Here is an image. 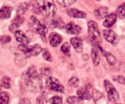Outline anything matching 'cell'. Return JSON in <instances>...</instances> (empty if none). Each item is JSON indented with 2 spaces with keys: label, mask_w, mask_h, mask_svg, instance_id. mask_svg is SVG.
I'll use <instances>...</instances> for the list:
<instances>
[{
  "label": "cell",
  "mask_w": 125,
  "mask_h": 104,
  "mask_svg": "<svg viewBox=\"0 0 125 104\" xmlns=\"http://www.w3.org/2000/svg\"><path fill=\"white\" fill-rule=\"evenodd\" d=\"M11 41V38L7 35H3V36L0 37V43L2 44L7 43Z\"/></svg>",
  "instance_id": "cell-34"
},
{
  "label": "cell",
  "mask_w": 125,
  "mask_h": 104,
  "mask_svg": "<svg viewBox=\"0 0 125 104\" xmlns=\"http://www.w3.org/2000/svg\"><path fill=\"white\" fill-rule=\"evenodd\" d=\"M18 49L24 54L26 57L31 56H37L42 52V47L39 45L34 46H27L24 45H20L18 46Z\"/></svg>",
  "instance_id": "cell-5"
},
{
  "label": "cell",
  "mask_w": 125,
  "mask_h": 104,
  "mask_svg": "<svg viewBox=\"0 0 125 104\" xmlns=\"http://www.w3.org/2000/svg\"><path fill=\"white\" fill-rule=\"evenodd\" d=\"M117 15L114 13H112L106 17V19L103 22L104 26L106 28H111L117 20Z\"/></svg>",
  "instance_id": "cell-16"
},
{
  "label": "cell",
  "mask_w": 125,
  "mask_h": 104,
  "mask_svg": "<svg viewBox=\"0 0 125 104\" xmlns=\"http://www.w3.org/2000/svg\"><path fill=\"white\" fill-rule=\"evenodd\" d=\"M90 88L86 86L84 88H81L77 92L78 97L81 100H90L92 98V95L90 93Z\"/></svg>",
  "instance_id": "cell-12"
},
{
  "label": "cell",
  "mask_w": 125,
  "mask_h": 104,
  "mask_svg": "<svg viewBox=\"0 0 125 104\" xmlns=\"http://www.w3.org/2000/svg\"><path fill=\"white\" fill-rule=\"evenodd\" d=\"M71 43L76 51L79 53L83 52V40L79 37H73L70 40Z\"/></svg>",
  "instance_id": "cell-15"
},
{
  "label": "cell",
  "mask_w": 125,
  "mask_h": 104,
  "mask_svg": "<svg viewBox=\"0 0 125 104\" xmlns=\"http://www.w3.org/2000/svg\"><path fill=\"white\" fill-rule=\"evenodd\" d=\"M29 26L33 31L39 34L44 41H46V35L48 32V29L43 24H41L40 22L35 17H30L28 21Z\"/></svg>",
  "instance_id": "cell-3"
},
{
  "label": "cell",
  "mask_w": 125,
  "mask_h": 104,
  "mask_svg": "<svg viewBox=\"0 0 125 104\" xmlns=\"http://www.w3.org/2000/svg\"><path fill=\"white\" fill-rule=\"evenodd\" d=\"M50 102L51 104H62V99L59 96H54L50 99Z\"/></svg>",
  "instance_id": "cell-29"
},
{
  "label": "cell",
  "mask_w": 125,
  "mask_h": 104,
  "mask_svg": "<svg viewBox=\"0 0 125 104\" xmlns=\"http://www.w3.org/2000/svg\"><path fill=\"white\" fill-rule=\"evenodd\" d=\"M24 18L23 17L22 15L18 14L17 17L13 19L12 22V24L9 27V30L12 33H15L17 31V28H19L23 23L24 22Z\"/></svg>",
  "instance_id": "cell-9"
},
{
  "label": "cell",
  "mask_w": 125,
  "mask_h": 104,
  "mask_svg": "<svg viewBox=\"0 0 125 104\" xmlns=\"http://www.w3.org/2000/svg\"><path fill=\"white\" fill-rule=\"evenodd\" d=\"M79 80L77 77H72L68 81V85L70 86L77 88L79 86Z\"/></svg>",
  "instance_id": "cell-25"
},
{
  "label": "cell",
  "mask_w": 125,
  "mask_h": 104,
  "mask_svg": "<svg viewBox=\"0 0 125 104\" xmlns=\"http://www.w3.org/2000/svg\"><path fill=\"white\" fill-rule=\"evenodd\" d=\"M15 38L17 40V41L20 43H21L22 45H27L30 42V40H29V38L21 30H17L15 33Z\"/></svg>",
  "instance_id": "cell-13"
},
{
  "label": "cell",
  "mask_w": 125,
  "mask_h": 104,
  "mask_svg": "<svg viewBox=\"0 0 125 104\" xmlns=\"http://www.w3.org/2000/svg\"><path fill=\"white\" fill-rule=\"evenodd\" d=\"M103 54L104 56L106 57V60H107L108 63H109L111 65H114L115 64L116 58L113 55L109 53V52H105V51H103Z\"/></svg>",
  "instance_id": "cell-21"
},
{
  "label": "cell",
  "mask_w": 125,
  "mask_h": 104,
  "mask_svg": "<svg viewBox=\"0 0 125 104\" xmlns=\"http://www.w3.org/2000/svg\"><path fill=\"white\" fill-rule=\"evenodd\" d=\"M117 80L121 84H125V78L122 76H119L117 78Z\"/></svg>",
  "instance_id": "cell-37"
},
{
  "label": "cell",
  "mask_w": 125,
  "mask_h": 104,
  "mask_svg": "<svg viewBox=\"0 0 125 104\" xmlns=\"http://www.w3.org/2000/svg\"><path fill=\"white\" fill-rule=\"evenodd\" d=\"M104 86L109 101L113 102L118 101L119 99V95L114 86L109 80H106L104 81Z\"/></svg>",
  "instance_id": "cell-7"
},
{
  "label": "cell",
  "mask_w": 125,
  "mask_h": 104,
  "mask_svg": "<svg viewBox=\"0 0 125 104\" xmlns=\"http://www.w3.org/2000/svg\"><path fill=\"white\" fill-rule=\"evenodd\" d=\"M49 26L51 28L62 29L65 27V23L63 19L59 17H57L51 19L49 23Z\"/></svg>",
  "instance_id": "cell-14"
},
{
  "label": "cell",
  "mask_w": 125,
  "mask_h": 104,
  "mask_svg": "<svg viewBox=\"0 0 125 104\" xmlns=\"http://www.w3.org/2000/svg\"><path fill=\"white\" fill-rule=\"evenodd\" d=\"M18 104H31V103L30 100L28 99H23L21 100Z\"/></svg>",
  "instance_id": "cell-38"
},
{
  "label": "cell",
  "mask_w": 125,
  "mask_h": 104,
  "mask_svg": "<svg viewBox=\"0 0 125 104\" xmlns=\"http://www.w3.org/2000/svg\"><path fill=\"white\" fill-rule=\"evenodd\" d=\"M0 90H1V86H0Z\"/></svg>",
  "instance_id": "cell-40"
},
{
  "label": "cell",
  "mask_w": 125,
  "mask_h": 104,
  "mask_svg": "<svg viewBox=\"0 0 125 104\" xmlns=\"http://www.w3.org/2000/svg\"><path fill=\"white\" fill-rule=\"evenodd\" d=\"M9 97L6 92L0 93V104H8Z\"/></svg>",
  "instance_id": "cell-23"
},
{
  "label": "cell",
  "mask_w": 125,
  "mask_h": 104,
  "mask_svg": "<svg viewBox=\"0 0 125 104\" xmlns=\"http://www.w3.org/2000/svg\"><path fill=\"white\" fill-rule=\"evenodd\" d=\"M18 57V58L17 57H16L17 58H19L18 59V62H17V64L19 65H20V64L21 63L22 65H25V63H26V60L24 59V58L23 57V56H21V55H18L17 56Z\"/></svg>",
  "instance_id": "cell-35"
},
{
  "label": "cell",
  "mask_w": 125,
  "mask_h": 104,
  "mask_svg": "<svg viewBox=\"0 0 125 104\" xmlns=\"http://www.w3.org/2000/svg\"><path fill=\"white\" fill-rule=\"evenodd\" d=\"M92 58L93 62L95 65H98L100 62V57L99 56L98 52L95 48H93L92 49Z\"/></svg>",
  "instance_id": "cell-20"
},
{
  "label": "cell",
  "mask_w": 125,
  "mask_h": 104,
  "mask_svg": "<svg viewBox=\"0 0 125 104\" xmlns=\"http://www.w3.org/2000/svg\"><path fill=\"white\" fill-rule=\"evenodd\" d=\"M46 92H43L42 94L40 95L37 99V104H43L44 102H46Z\"/></svg>",
  "instance_id": "cell-26"
},
{
  "label": "cell",
  "mask_w": 125,
  "mask_h": 104,
  "mask_svg": "<svg viewBox=\"0 0 125 104\" xmlns=\"http://www.w3.org/2000/svg\"><path fill=\"white\" fill-rule=\"evenodd\" d=\"M76 2V1H72V0H62V1H57V3L59 4L62 7H68V6H70L72 5H73V4H74Z\"/></svg>",
  "instance_id": "cell-24"
},
{
  "label": "cell",
  "mask_w": 125,
  "mask_h": 104,
  "mask_svg": "<svg viewBox=\"0 0 125 104\" xmlns=\"http://www.w3.org/2000/svg\"><path fill=\"white\" fill-rule=\"evenodd\" d=\"M43 57L46 61H48V62H51L52 61L51 54H50V52L47 49H44L43 51Z\"/></svg>",
  "instance_id": "cell-33"
},
{
  "label": "cell",
  "mask_w": 125,
  "mask_h": 104,
  "mask_svg": "<svg viewBox=\"0 0 125 104\" xmlns=\"http://www.w3.org/2000/svg\"><path fill=\"white\" fill-rule=\"evenodd\" d=\"M67 12L68 15L74 18H83L86 17V13L85 12L78 10L76 9H69L67 10Z\"/></svg>",
  "instance_id": "cell-17"
},
{
  "label": "cell",
  "mask_w": 125,
  "mask_h": 104,
  "mask_svg": "<svg viewBox=\"0 0 125 104\" xmlns=\"http://www.w3.org/2000/svg\"><path fill=\"white\" fill-rule=\"evenodd\" d=\"M39 10L42 14L45 17H53L56 12V7L52 1H37Z\"/></svg>",
  "instance_id": "cell-2"
},
{
  "label": "cell",
  "mask_w": 125,
  "mask_h": 104,
  "mask_svg": "<svg viewBox=\"0 0 125 104\" xmlns=\"http://www.w3.org/2000/svg\"><path fill=\"white\" fill-rule=\"evenodd\" d=\"M28 7V4H26V3L21 4L19 6V7H18V14L23 15V13H24V12L26 10Z\"/></svg>",
  "instance_id": "cell-30"
},
{
  "label": "cell",
  "mask_w": 125,
  "mask_h": 104,
  "mask_svg": "<svg viewBox=\"0 0 125 104\" xmlns=\"http://www.w3.org/2000/svg\"><path fill=\"white\" fill-rule=\"evenodd\" d=\"M108 12L109 9L107 7H105V6H101V7H99L97 10H96L95 14L98 19H101L104 17H107Z\"/></svg>",
  "instance_id": "cell-18"
},
{
  "label": "cell",
  "mask_w": 125,
  "mask_h": 104,
  "mask_svg": "<svg viewBox=\"0 0 125 104\" xmlns=\"http://www.w3.org/2000/svg\"><path fill=\"white\" fill-rule=\"evenodd\" d=\"M23 79L28 90L31 92L37 93L42 89V81L34 66H31L23 73Z\"/></svg>",
  "instance_id": "cell-1"
},
{
  "label": "cell",
  "mask_w": 125,
  "mask_h": 104,
  "mask_svg": "<svg viewBox=\"0 0 125 104\" xmlns=\"http://www.w3.org/2000/svg\"><path fill=\"white\" fill-rule=\"evenodd\" d=\"M65 29L67 33L72 35H78L81 32V27L75 24L73 22L67 24L65 26Z\"/></svg>",
  "instance_id": "cell-10"
},
{
  "label": "cell",
  "mask_w": 125,
  "mask_h": 104,
  "mask_svg": "<svg viewBox=\"0 0 125 104\" xmlns=\"http://www.w3.org/2000/svg\"><path fill=\"white\" fill-rule=\"evenodd\" d=\"M103 36L104 38L111 43V44L114 45V46H116L117 45L118 43V38L117 37V34L111 30H103Z\"/></svg>",
  "instance_id": "cell-8"
},
{
  "label": "cell",
  "mask_w": 125,
  "mask_h": 104,
  "mask_svg": "<svg viewBox=\"0 0 125 104\" xmlns=\"http://www.w3.org/2000/svg\"><path fill=\"white\" fill-rule=\"evenodd\" d=\"M40 73L42 75L50 77L52 74V70L50 68H43L40 69Z\"/></svg>",
  "instance_id": "cell-27"
},
{
  "label": "cell",
  "mask_w": 125,
  "mask_h": 104,
  "mask_svg": "<svg viewBox=\"0 0 125 104\" xmlns=\"http://www.w3.org/2000/svg\"><path fill=\"white\" fill-rule=\"evenodd\" d=\"M12 11V7L8 6H4L0 9V18L1 19H6L10 18L11 12Z\"/></svg>",
  "instance_id": "cell-19"
},
{
  "label": "cell",
  "mask_w": 125,
  "mask_h": 104,
  "mask_svg": "<svg viewBox=\"0 0 125 104\" xmlns=\"http://www.w3.org/2000/svg\"><path fill=\"white\" fill-rule=\"evenodd\" d=\"M70 45L68 43L65 42L62 45V46H61V51H62L63 53L64 54H67L70 50Z\"/></svg>",
  "instance_id": "cell-32"
},
{
  "label": "cell",
  "mask_w": 125,
  "mask_h": 104,
  "mask_svg": "<svg viewBox=\"0 0 125 104\" xmlns=\"http://www.w3.org/2000/svg\"><path fill=\"white\" fill-rule=\"evenodd\" d=\"M88 33L90 40L100 47V45L102 43V38L97 24L94 21H90L88 23Z\"/></svg>",
  "instance_id": "cell-4"
},
{
  "label": "cell",
  "mask_w": 125,
  "mask_h": 104,
  "mask_svg": "<svg viewBox=\"0 0 125 104\" xmlns=\"http://www.w3.org/2000/svg\"><path fill=\"white\" fill-rule=\"evenodd\" d=\"M49 41L51 46L56 47L58 46L62 41V37L56 32H52L49 35Z\"/></svg>",
  "instance_id": "cell-11"
},
{
  "label": "cell",
  "mask_w": 125,
  "mask_h": 104,
  "mask_svg": "<svg viewBox=\"0 0 125 104\" xmlns=\"http://www.w3.org/2000/svg\"><path fill=\"white\" fill-rule=\"evenodd\" d=\"M46 84L47 87L52 91L61 93H64V87L56 78L53 77H50L46 80Z\"/></svg>",
  "instance_id": "cell-6"
},
{
  "label": "cell",
  "mask_w": 125,
  "mask_h": 104,
  "mask_svg": "<svg viewBox=\"0 0 125 104\" xmlns=\"http://www.w3.org/2000/svg\"><path fill=\"white\" fill-rule=\"evenodd\" d=\"M67 101L69 104H78L80 101V99L76 96H70L68 97Z\"/></svg>",
  "instance_id": "cell-28"
},
{
  "label": "cell",
  "mask_w": 125,
  "mask_h": 104,
  "mask_svg": "<svg viewBox=\"0 0 125 104\" xmlns=\"http://www.w3.org/2000/svg\"><path fill=\"white\" fill-rule=\"evenodd\" d=\"M120 104V103H117V104Z\"/></svg>",
  "instance_id": "cell-39"
},
{
  "label": "cell",
  "mask_w": 125,
  "mask_h": 104,
  "mask_svg": "<svg viewBox=\"0 0 125 104\" xmlns=\"http://www.w3.org/2000/svg\"><path fill=\"white\" fill-rule=\"evenodd\" d=\"M2 86H3L5 88H9L10 87V78L7 76L4 77L3 79H2Z\"/></svg>",
  "instance_id": "cell-31"
},
{
  "label": "cell",
  "mask_w": 125,
  "mask_h": 104,
  "mask_svg": "<svg viewBox=\"0 0 125 104\" xmlns=\"http://www.w3.org/2000/svg\"><path fill=\"white\" fill-rule=\"evenodd\" d=\"M93 96H94V99L96 101V100H98L99 98H100L102 96V95L100 93V92L96 91V90H95L94 92L93 93Z\"/></svg>",
  "instance_id": "cell-36"
},
{
  "label": "cell",
  "mask_w": 125,
  "mask_h": 104,
  "mask_svg": "<svg viewBox=\"0 0 125 104\" xmlns=\"http://www.w3.org/2000/svg\"><path fill=\"white\" fill-rule=\"evenodd\" d=\"M117 14L120 19H123L125 18V2L122 4L117 10Z\"/></svg>",
  "instance_id": "cell-22"
}]
</instances>
